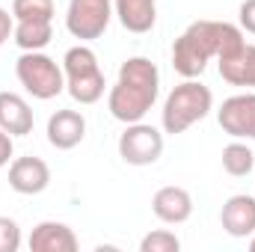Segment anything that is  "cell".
<instances>
[{"instance_id": "1", "label": "cell", "mask_w": 255, "mask_h": 252, "mask_svg": "<svg viewBox=\"0 0 255 252\" xmlns=\"http://www.w3.org/2000/svg\"><path fill=\"white\" fill-rule=\"evenodd\" d=\"M247 45L244 30L229 21H193L172 45V68L181 77H199L208 60H226Z\"/></svg>"}, {"instance_id": "2", "label": "cell", "mask_w": 255, "mask_h": 252, "mask_svg": "<svg viewBox=\"0 0 255 252\" xmlns=\"http://www.w3.org/2000/svg\"><path fill=\"white\" fill-rule=\"evenodd\" d=\"M160 95V71L148 57H130L119 65V77L110 86L107 110L119 122H142Z\"/></svg>"}, {"instance_id": "3", "label": "cell", "mask_w": 255, "mask_h": 252, "mask_svg": "<svg viewBox=\"0 0 255 252\" xmlns=\"http://www.w3.org/2000/svg\"><path fill=\"white\" fill-rule=\"evenodd\" d=\"M214 110V95L205 83H199L196 77H184V83H178L166 101H163V110H160V125L163 133L169 136H178L184 133L187 127H193L196 122H202L208 113Z\"/></svg>"}, {"instance_id": "4", "label": "cell", "mask_w": 255, "mask_h": 252, "mask_svg": "<svg viewBox=\"0 0 255 252\" xmlns=\"http://www.w3.org/2000/svg\"><path fill=\"white\" fill-rule=\"evenodd\" d=\"M63 74H65V89L77 104H95L104 95V71L98 65V57L86 45L68 48L63 57Z\"/></svg>"}, {"instance_id": "5", "label": "cell", "mask_w": 255, "mask_h": 252, "mask_svg": "<svg viewBox=\"0 0 255 252\" xmlns=\"http://www.w3.org/2000/svg\"><path fill=\"white\" fill-rule=\"evenodd\" d=\"M15 74L18 83L39 101H51L65 89L63 65H57V60H51L42 51H24L15 63Z\"/></svg>"}, {"instance_id": "6", "label": "cell", "mask_w": 255, "mask_h": 252, "mask_svg": "<svg viewBox=\"0 0 255 252\" xmlns=\"http://www.w3.org/2000/svg\"><path fill=\"white\" fill-rule=\"evenodd\" d=\"M110 18H113V0H68L65 30L80 42H92L107 33Z\"/></svg>"}, {"instance_id": "7", "label": "cell", "mask_w": 255, "mask_h": 252, "mask_svg": "<svg viewBox=\"0 0 255 252\" xmlns=\"http://www.w3.org/2000/svg\"><path fill=\"white\" fill-rule=\"evenodd\" d=\"M163 154V133L154 125L130 122L119 136V157L128 166H151Z\"/></svg>"}, {"instance_id": "8", "label": "cell", "mask_w": 255, "mask_h": 252, "mask_svg": "<svg viewBox=\"0 0 255 252\" xmlns=\"http://www.w3.org/2000/svg\"><path fill=\"white\" fill-rule=\"evenodd\" d=\"M217 122L232 139H255V92H238L217 110Z\"/></svg>"}, {"instance_id": "9", "label": "cell", "mask_w": 255, "mask_h": 252, "mask_svg": "<svg viewBox=\"0 0 255 252\" xmlns=\"http://www.w3.org/2000/svg\"><path fill=\"white\" fill-rule=\"evenodd\" d=\"M51 184V166L42 157H15L9 163V187L21 196H39Z\"/></svg>"}, {"instance_id": "10", "label": "cell", "mask_w": 255, "mask_h": 252, "mask_svg": "<svg viewBox=\"0 0 255 252\" xmlns=\"http://www.w3.org/2000/svg\"><path fill=\"white\" fill-rule=\"evenodd\" d=\"M48 142L57 151H71L83 142L86 136V116L80 110H57L48 119Z\"/></svg>"}, {"instance_id": "11", "label": "cell", "mask_w": 255, "mask_h": 252, "mask_svg": "<svg viewBox=\"0 0 255 252\" xmlns=\"http://www.w3.org/2000/svg\"><path fill=\"white\" fill-rule=\"evenodd\" d=\"M151 211L166 226H181L193 217V196L184 187L166 184L151 196Z\"/></svg>"}, {"instance_id": "12", "label": "cell", "mask_w": 255, "mask_h": 252, "mask_svg": "<svg viewBox=\"0 0 255 252\" xmlns=\"http://www.w3.org/2000/svg\"><path fill=\"white\" fill-rule=\"evenodd\" d=\"M220 226L232 238H250V235H255V196H247V193L229 196L223 211H220Z\"/></svg>"}, {"instance_id": "13", "label": "cell", "mask_w": 255, "mask_h": 252, "mask_svg": "<svg viewBox=\"0 0 255 252\" xmlns=\"http://www.w3.org/2000/svg\"><path fill=\"white\" fill-rule=\"evenodd\" d=\"M113 15L128 33H151L157 24V0H113Z\"/></svg>"}, {"instance_id": "14", "label": "cell", "mask_w": 255, "mask_h": 252, "mask_svg": "<svg viewBox=\"0 0 255 252\" xmlns=\"http://www.w3.org/2000/svg\"><path fill=\"white\" fill-rule=\"evenodd\" d=\"M30 250L33 252H74L77 250V235L57 220H45L30 232Z\"/></svg>"}, {"instance_id": "15", "label": "cell", "mask_w": 255, "mask_h": 252, "mask_svg": "<svg viewBox=\"0 0 255 252\" xmlns=\"http://www.w3.org/2000/svg\"><path fill=\"white\" fill-rule=\"evenodd\" d=\"M33 110L27 104V98H21L18 92H0V127L12 136H27L33 133Z\"/></svg>"}, {"instance_id": "16", "label": "cell", "mask_w": 255, "mask_h": 252, "mask_svg": "<svg viewBox=\"0 0 255 252\" xmlns=\"http://www.w3.org/2000/svg\"><path fill=\"white\" fill-rule=\"evenodd\" d=\"M220 77L232 86L255 89V45H244L238 54L220 60Z\"/></svg>"}, {"instance_id": "17", "label": "cell", "mask_w": 255, "mask_h": 252, "mask_svg": "<svg viewBox=\"0 0 255 252\" xmlns=\"http://www.w3.org/2000/svg\"><path fill=\"white\" fill-rule=\"evenodd\" d=\"M12 39L21 51H45L54 39V21H15Z\"/></svg>"}, {"instance_id": "18", "label": "cell", "mask_w": 255, "mask_h": 252, "mask_svg": "<svg viewBox=\"0 0 255 252\" xmlns=\"http://www.w3.org/2000/svg\"><path fill=\"white\" fill-rule=\"evenodd\" d=\"M223 169H226L232 178H244V175L255 172V154H253V148H250L247 142H241V139L229 142V145L223 148Z\"/></svg>"}, {"instance_id": "19", "label": "cell", "mask_w": 255, "mask_h": 252, "mask_svg": "<svg viewBox=\"0 0 255 252\" xmlns=\"http://www.w3.org/2000/svg\"><path fill=\"white\" fill-rule=\"evenodd\" d=\"M54 0H12L15 21H54Z\"/></svg>"}, {"instance_id": "20", "label": "cell", "mask_w": 255, "mask_h": 252, "mask_svg": "<svg viewBox=\"0 0 255 252\" xmlns=\"http://www.w3.org/2000/svg\"><path fill=\"white\" fill-rule=\"evenodd\" d=\"M181 250V241L175 232L169 229H157V232H148L142 241H139V252H178Z\"/></svg>"}, {"instance_id": "21", "label": "cell", "mask_w": 255, "mask_h": 252, "mask_svg": "<svg viewBox=\"0 0 255 252\" xmlns=\"http://www.w3.org/2000/svg\"><path fill=\"white\" fill-rule=\"evenodd\" d=\"M21 250V226L12 217H0V252Z\"/></svg>"}, {"instance_id": "22", "label": "cell", "mask_w": 255, "mask_h": 252, "mask_svg": "<svg viewBox=\"0 0 255 252\" xmlns=\"http://www.w3.org/2000/svg\"><path fill=\"white\" fill-rule=\"evenodd\" d=\"M238 27L244 33H253L255 36V0H244L238 6Z\"/></svg>"}, {"instance_id": "23", "label": "cell", "mask_w": 255, "mask_h": 252, "mask_svg": "<svg viewBox=\"0 0 255 252\" xmlns=\"http://www.w3.org/2000/svg\"><path fill=\"white\" fill-rule=\"evenodd\" d=\"M12 154H15V142H12V133H6L0 127V169L12 163Z\"/></svg>"}, {"instance_id": "24", "label": "cell", "mask_w": 255, "mask_h": 252, "mask_svg": "<svg viewBox=\"0 0 255 252\" xmlns=\"http://www.w3.org/2000/svg\"><path fill=\"white\" fill-rule=\"evenodd\" d=\"M12 33H15V15H9V12L0 6V48L12 39Z\"/></svg>"}, {"instance_id": "25", "label": "cell", "mask_w": 255, "mask_h": 252, "mask_svg": "<svg viewBox=\"0 0 255 252\" xmlns=\"http://www.w3.org/2000/svg\"><path fill=\"white\" fill-rule=\"evenodd\" d=\"M250 250H253V252H255V235H253V241H250Z\"/></svg>"}]
</instances>
